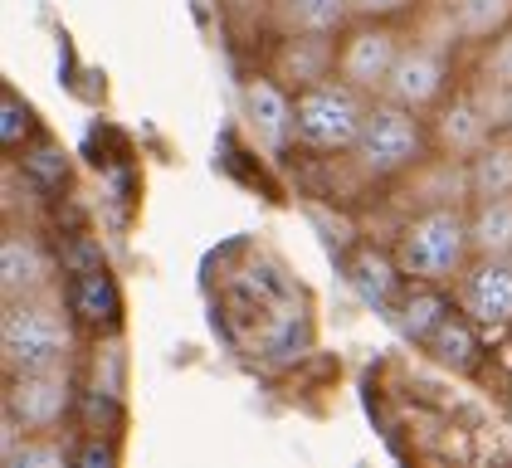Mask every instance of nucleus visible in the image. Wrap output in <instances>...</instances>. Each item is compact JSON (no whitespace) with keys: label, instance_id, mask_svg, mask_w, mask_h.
<instances>
[{"label":"nucleus","instance_id":"f257e3e1","mask_svg":"<svg viewBox=\"0 0 512 468\" xmlns=\"http://www.w3.org/2000/svg\"><path fill=\"white\" fill-rule=\"evenodd\" d=\"M391 249H395V259H400V269H405V278L454 288L459 273L473 264L469 200H430V205H420L395 230Z\"/></svg>","mask_w":512,"mask_h":468},{"label":"nucleus","instance_id":"f03ea898","mask_svg":"<svg viewBox=\"0 0 512 468\" xmlns=\"http://www.w3.org/2000/svg\"><path fill=\"white\" fill-rule=\"evenodd\" d=\"M430 156H434L430 117L415 113V108H400L395 98H371V113L361 122V137H356L347 166L366 186H391V181H405V176L425 171Z\"/></svg>","mask_w":512,"mask_h":468},{"label":"nucleus","instance_id":"7ed1b4c3","mask_svg":"<svg viewBox=\"0 0 512 468\" xmlns=\"http://www.w3.org/2000/svg\"><path fill=\"white\" fill-rule=\"evenodd\" d=\"M79 356V332L69 308L49 293L15 298L0 312V366L10 371H44V366H74Z\"/></svg>","mask_w":512,"mask_h":468},{"label":"nucleus","instance_id":"20e7f679","mask_svg":"<svg viewBox=\"0 0 512 468\" xmlns=\"http://www.w3.org/2000/svg\"><path fill=\"white\" fill-rule=\"evenodd\" d=\"M366 113H371V98L337 74L303 88L298 93V113H293L298 152L313 156V161H347L356 137H361Z\"/></svg>","mask_w":512,"mask_h":468},{"label":"nucleus","instance_id":"39448f33","mask_svg":"<svg viewBox=\"0 0 512 468\" xmlns=\"http://www.w3.org/2000/svg\"><path fill=\"white\" fill-rule=\"evenodd\" d=\"M405 39H410L405 20H352L337 35V78H347L366 98H381Z\"/></svg>","mask_w":512,"mask_h":468},{"label":"nucleus","instance_id":"423d86ee","mask_svg":"<svg viewBox=\"0 0 512 468\" xmlns=\"http://www.w3.org/2000/svg\"><path fill=\"white\" fill-rule=\"evenodd\" d=\"M74 366H44V371H10L5 390H0V410L15 415L25 434H49L64 429V420L74 415Z\"/></svg>","mask_w":512,"mask_h":468},{"label":"nucleus","instance_id":"0eeeda50","mask_svg":"<svg viewBox=\"0 0 512 468\" xmlns=\"http://www.w3.org/2000/svg\"><path fill=\"white\" fill-rule=\"evenodd\" d=\"M454 303L488 337V347H498L512 332V254H473L454 283Z\"/></svg>","mask_w":512,"mask_h":468},{"label":"nucleus","instance_id":"6e6552de","mask_svg":"<svg viewBox=\"0 0 512 468\" xmlns=\"http://www.w3.org/2000/svg\"><path fill=\"white\" fill-rule=\"evenodd\" d=\"M454 88H459L454 54L410 35L405 39V49H400V59H395L391 78H386V93H381V98H395L400 108H415V113L430 117Z\"/></svg>","mask_w":512,"mask_h":468},{"label":"nucleus","instance_id":"1a4fd4ad","mask_svg":"<svg viewBox=\"0 0 512 468\" xmlns=\"http://www.w3.org/2000/svg\"><path fill=\"white\" fill-rule=\"evenodd\" d=\"M293 113H298V93L283 88L264 64L254 74L239 78V117L254 132V142L269 156H293L298 137H293Z\"/></svg>","mask_w":512,"mask_h":468},{"label":"nucleus","instance_id":"9d476101","mask_svg":"<svg viewBox=\"0 0 512 468\" xmlns=\"http://www.w3.org/2000/svg\"><path fill=\"white\" fill-rule=\"evenodd\" d=\"M54 278H59V264L40 234L30 225H5V234H0V298L15 303V298L49 293Z\"/></svg>","mask_w":512,"mask_h":468},{"label":"nucleus","instance_id":"9b49d317","mask_svg":"<svg viewBox=\"0 0 512 468\" xmlns=\"http://www.w3.org/2000/svg\"><path fill=\"white\" fill-rule=\"evenodd\" d=\"M498 127L483 117V108H478V98H473L469 78H459V88L439 103L430 113V137H434V156H444V161H469L488 137H493Z\"/></svg>","mask_w":512,"mask_h":468},{"label":"nucleus","instance_id":"f8f14e48","mask_svg":"<svg viewBox=\"0 0 512 468\" xmlns=\"http://www.w3.org/2000/svg\"><path fill=\"white\" fill-rule=\"evenodd\" d=\"M264 69L303 93L322 78L337 74V35H269V49H264Z\"/></svg>","mask_w":512,"mask_h":468},{"label":"nucleus","instance_id":"ddd939ff","mask_svg":"<svg viewBox=\"0 0 512 468\" xmlns=\"http://www.w3.org/2000/svg\"><path fill=\"white\" fill-rule=\"evenodd\" d=\"M342 273H347V288H352L356 298L366 303V308L386 312L400 303V293H405V269H400V259H395V249H376V244H356L352 254L342 259Z\"/></svg>","mask_w":512,"mask_h":468},{"label":"nucleus","instance_id":"4468645a","mask_svg":"<svg viewBox=\"0 0 512 468\" xmlns=\"http://www.w3.org/2000/svg\"><path fill=\"white\" fill-rule=\"evenodd\" d=\"M259 20L269 35H342L356 10L352 0H264Z\"/></svg>","mask_w":512,"mask_h":468},{"label":"nucleus","instance_id":"2eb2a0df","mask_svg":"<svg viewBox=\"0 0 512 468\" xmlns=\"http://www.w3.org/2000/svg\"><path fill=\"white\" fill-rule=\"evenodd\" d=\"M420 351L430 356L439 371H454V376H478V371L488 366V356H493L488 337H483L469 317L459 312V303H454V312H449L430 337H425V347Z\"/></svg>","mask_w":512,"mask_h":468},{"label":"nucleus","instance_id":"dca6fc26","mask_svg":"<svg viewBox=\"0 0 512 468\" xmlns=\"http://www.w3.org/2000/svg\"><path fill=\"white\" fill-rule=\"evenodd\" d=\"M449 312H454V288L410 278L405 293H400V303L391 308V327L400 332V342H410V347L420 351L425 347V337H430Z\"/></svg>","mask_w":512,"mask_h":468},{"label":"nucleus","instance_id":"f3484780","mask_svg":"<svg viewBox=\"0 0 512 468\" xmlns=\"http://www.w3.org/2000/svg\"><path fill=\"white\" fill-rule=\"evenodd\" d=\"M464 49H483L512 25V0H439Z\"/></svg>","mask_w":512,"mask_h":468},{"label":"nucleus","instance_id":"a211bd4d","mask_svg":"<svg viewBox=\"0 0 512 468\" xmlns=\"http://www.w3.org/2000/svg\"><path fill=\"white\" fill-rule=\"evenodd\" d=\"M464 191H469V200H478V195H512V132H493L464 161Z\"/></svg>","mask_w":512,"mask_h":468},{"label":"nucleus","instance_id":"6ab92c4d","mask_svg":"<svg viewBox=\"0 0 512 468\" xmlns=\"http://www.w3.org/2000/svg\"><path fill=\"white\" fill-rule=\"evenodd\" d=\"M473 254H512V195H478L469 200Z\"/></svg>","mask_w":512,"mask_h":468},{"label":"nucleus","instance_id":"aec40b11","mask_svg":"<svg viewBox=\"0 0 512 468\" xmlns=\"http://www.w3.org/2000/svg\"><path fill=\"white\" fill-rule=\"evenodd\" d=\"M74 459V449L64 444V429L49 434H25V444L10 454V468H64Z\"/></svg>","mask_w":512,"mask_h":468},{"label":"nucleus","instance_id":"412c9836","mask_svg":"<svg viewBox=\"0 0 512 468\" xmlns=\"http://www.w3.org/2000/svg\"><path fill=\"white\" fill-rule=\"evenodd\" d=\"M473 74L493 78V83H508L512 88V25L498 39H488L483 49H473Z\"/></svg>","mask_w":512,"mask_h":468},{"label":"nucleus","instance_id":"4be33fe9","mask_svg":"<svg viewBox=\"0 0 512 468\" xmlns=\"http://www.w3.org/2000/svg\"><path fill=\"white\" fill-rule=\"evenodd\" d=\"M425 0H352L356 20H410Z\"/></svg>","mask_w":512,"mask_h":468},{"label":"nucleus","instance_id":"5701e85b","mask_svg":"<svg viewBox=\"0 0 512 468\" xmlns=\"http://www.w3.org/2000/svg\"><path fill=\"white\" fill-rule=\"evenodd\" d=\"M493 361H498L503 371H512V332L503 337V342H498V347H493Z\"/></svg>","mask_w":512,"mask_h":468},{"label":"nucleus","instance_id":"b1692460","mask_svg":"<svg viewBox=\"0 0 512 468\" xmlns=\"http://www.w3.org/2000/svg\"><path fill=\"white\" fill-rule=\"evenodd\" d=\"M508 132H512V122H508Z\"/></svg>","mask_w":512,"mask_h":468}]
</instances>
